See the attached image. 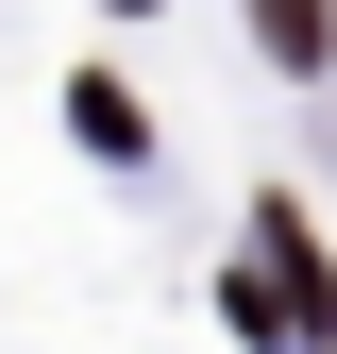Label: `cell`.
Segmentation results:
<instances>
[{
	"mask_svg": "<svg viewBox=\"0 0 337 354\" xmlns=\"http://www.w3.org/2000/svg\"><path fill=\"white\" fill-rule=\"evenodd\" d=\"M68 118H84V152H135V84H118V68H84Z\"/></svg>",
	"mask_w": 337,
	"mask_h": 354,
	"instance_id": "1",
	"label": "cell"
},
{
	"mask_svg": "<svg viewBox=\"0 0 337 354\" xmlns=\"http://www.w3.org/2000/svg\"><path fill=\"white\" fill-rule=\"evenodd\" d=\"M253 34H270L287 68H320V51H337V0H253Z\"/></svg>",
	"mask_w": 337,
	"mask_h": 354,
	"instance_id": "2",
	"label": "cell"
}]
</instances>
